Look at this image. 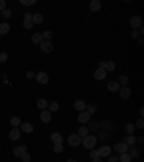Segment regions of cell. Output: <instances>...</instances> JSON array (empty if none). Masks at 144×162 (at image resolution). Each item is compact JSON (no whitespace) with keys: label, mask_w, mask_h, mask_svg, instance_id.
I'll use <instances>...</instances> for the list:
<instances>
[{"label":"cell","mask_w":144,"mask_h":162,"mask_svg":"<svg viewBox=\"0 0 144 162\" xmlns=\"http://www.w3.org/2000/svg\"><path fill=\"white\" fill-rule=\"evenodd\" d=\"M97 136H94V135H88V136H85L84 139H82V145H84V148L85 149H89L91 150L95 145H97Z\"/></svg>","instance_id":"6da1fadb"},{"label":"cell","mask_w":144,"mask_h":162,"mask_svg":"<svg viewBox=\"0 0 144 162\" xmlns=\"http://www.w3.org/2000/svg\"><path fill=\"white\" fill-rule=\"evenodd\" d=\"M68 143H69V146H72V148L79 146V145L82 143V137H79L78 135L72 133V135H69V137H68Z\"/></svg>","instance_id":"7a4b0ae2"},{"label":"cell","mask_w":144,"mask_h":162,"mask_svg":"<svg viewBox=\"0 0 144 162\" xmlns=\"http://www.w3.org/2000/svg\"><path fill=\"white\" fill-rule=\"evenodd\" d=\"M99 68H104L105 71H114L115 70V62L114 61H99Z\"/></svg>","instance_id":"3957f363"},{"label":"cell","mask_w":144,"mask_h":162,"mask_svg":"<svg viewBox=\"0 0 144 162\" xmlns=\"http://www.w3.org/2000/svg\"><path fill=\"white\" fill-rule=\"evenodd\" d=\"M130 25L133 29H136L137 31L138 28H141V25H143V19L140 18V16H133L130 19Z\"/></svg>","instance_id":"277c9868"},{"label":"cell","mask_w":144,"mask_h":162,"mask_svg":"<svg viewBox=\"0 0 144 162\" xmlns=\"http://www.w3.org/2000/svg\"><path fill=\"white\" fill-rule=\"evenodd\" d=\"M35 78H36V81L39 83V84H48L49 83V77H48V74H45V72H38L36 75H35Z\"/></svg>","instance_id":"5b68a950"},{"label":"cell","mask_w":144,"mask_h":162,"mask_svg":"<svg viewBox=\"0 0 144 162\" xmlns=\"http://www.w3.org/2000/svg\"><path fill=\"white\" fill-rule=\"evenodd\" d=\"M40 45V49L43 52H48V54H51L53 51V45L51 44V41H42L39 44Z\"/></svg>","instance_id":"8992f818"},{"label":"cell","mask_w":144,"mask_h":162,"mask_svg":"<svg viewBox=\"0 0 144 162\" xmlns=\"http://www.w3.org/2000/svg\"><path fill=\"white\" fill-rule=\"evenodd\" d=\"M118 93H120V97L124 98V100H127V98L131 97V90L127 87V85H125V87H120Z\"/></svg>","instance_id":"52a82bcc"},{"label":"cell","mask_w":144,"mask_h":162,"mask_svg":"<svg viewBox=\"0 0 144 162\" xmlns=\"http://www.w3.org/2000/svg\"><path fill=\"white\" fill-rule=\"evenodd\" d=\"M114 150H117L118 154H125V152L128 150V146H127L124 142H118L114 145Z\"/></svg>","instance_id":"ba28073f"},{"label":"cell","mask_w":144,"mask_h":162,"mask_svg":"<svg viewBox=\"0 0 144 162\" xmlns=\"http://www.w3.org/2000/svg\"><path fill=\"white\" fill-rule=\"evenodd\" d=\"M110 155H111V148H110V146H107V145H105V146H101V148L98 149V156L99 158L110 156Z\"/></svg>","instance_id":"9c48e42d"},{"label":"cell","mask_w":144,"mask_h":162,"mask_svg":"<svg viewBox=\"0 0 144 162\" xmlns=\"http://www.w3.org/2000/svg\"><path fill=\"white\" fill-rule=\"evenodd\" d=\"M9 139H10V141H17V139H20V129L19 127H13V129L9 132Z\"/></svg>","instance_id":"30bf717a"},{"label":"cell","mask_w":144,"mask_h":162,"mask_svg":"<svg viewBox=\"0 0 144 162\" xmlns=\"http://www.w3.org/2000/svg\"><path fill=\"white\" fill-rule=\"evenodd\" d=\"M27 150V146L26 145H20V146H16L13 149V155L16 156V158H20L22 156V154H25Z\"/></svg>","instance_id":"8fae6325"},{"label":"cell","mask_w":144,"mask_h":162,"mask_svg":"<svg viewBox=\"0 0 144 162\" xmlns=\"http://www.w3.org/2000/svg\"><path fill=\"white\" fill-rule=\"evenodd\" d=\"M89 117H91V114H88V113L84 110V111H81V113L78 114V122L81 124L88 123V122H89Z\"/></svg>","instance_id":"7c38bea8"},{"label":"cell","mask_w":144,"mask_h":162,"mask_svg":"<svg viewBox=\"0 0 144 162\" xmlns=\"http://www.w3.org/2000/svg\"><path fill=\"white\" fill-rule=\"evenodd\" d=\"M51 119H52V113H51V111L49 110H42V113H40V120H42L43 123H49Z\"/></svg>","instance_id":"4fadbf2b"},{"label":"cell","mask_w":144,"mask_h":162,"mask_svg":"<svg viewBox=\"0 0 144 162\" xmlns=\"http://www.w3.org/2000/svg\"><path fill=\"white\" fill-rule=\"evenodd\" d=\"M94 77H95L97 81H101V80H104V78L107 77V71H105L104 68H98V70L95 71V74H94Z\"/></svg>","instance_id":"5bb4252c"},{"label":"cell","mask_w":144,"mask_h":162,"mask_svg":"<svg viewBox=\"0 0 144 162\" xmlns=\"http://www.w3.org/2000/svg\"><path fill=\"white\" fill-rule=\"evenodd\" d=\"M97 139H101L102 142H108L110 139H111V135L107 132V130H99L98 132V137Z\"/></svg>","instance_id":"9a60e30c"},{"label":"cell","mask_w":144,"mask_h":162,"mask_svg":"<svg viewBox=\"0 0 144 162\" xmlns=\"http://www.w3.org/2000/svg\"><path fill=\"white\" fill-rule=\"evenodd\" d=\"M89 9H91V12H99L101 10V2L99 0H92L89 3Z\"/></svg>","instance_id":"2e32d148"},{"label":"cell","mask_w":144,"mask_h":162,"mask_svg":"<svg viewBox=\"0 0 144 162\" xmlns=\"http://www.w3.org/2000/svg\"><path fill=\"white\" fill-rule=\"evenodd\" d=\"M20 132H25V133H32L33 132V126L30 123H20Z\"/></svg>","instance_id":"e0dca14e"},{"label":"cell","mask_w":144,"mask_h":162,"mask_svg":"<svg viewBox=\"0 0 144 162\" xmlns=\"http://www.w3.org/2000/svg\"><path fill=\"white\" fill-rule=\"evenodd\" d=\"M88 123H89L88 130H91V132H99V122H97V120H89Z\"/></svg>","instance_id":"ac0fdd59"},{"label":"cell","mask_w":144,"mask_h":162,"mask_svg":"<svg viewBox=\"0 0 144 162\" xmlns=\"http://www.w3.org/2000/svg\"><path fill=\"white\" fill-rule=\"evenodd\" d=\"M51 141L53 142V145H58V143L64 142V137H62V135H59V133H52V135H51Z\"/></svg>","instance_id":"d6986e66"},{"label":"cell","mask_w":144,"mask_h":162,"mask_svg":"<svg viewBox=\"0 0 144 162\" xmlns=\"http://www.w3.org/2000/svg\"><path fill=\"white\" fill-rule=\"evenodd\" d=\"M136 142H137V139H136V136H133V135H128V136L124 139V143L127 146H134Z\"/></svg>","instance_id":"ffe728a7"},{"label":"cell","mask_w":144,"mask_h":162,"mask_svg":"<svg viewBox=\"0 0 144 162\" xmlns=\"http://www.w3.org/2000/svg\"><path fill=\"white\" fill-rule=\"evenodd\" d=\"M85 106L86 104L82 101V100H77L75 103H74V107H75V110H78V111H84L85 110Z\"/></svg>","instance_id":"44dd1931"},{"label":"cell","mask_w":144,"mask_h":162,"mask_svg":"<svg viewBox=\"0 0 144 162\" xmlns=\"http://www.w3.org/2000/svg\"><path fill=\"white\" fill-rule=\"evenodd\" d=\"M127 154L130 155L131 159H133V158H138V156H140V149H138V148H131V149L127 150Z\"/></svg>","instance_id":"7402d4cb"},{"label":"cell","mask_w":144,"mask_h":162,"mask_svg":"<svg viewBox=\"0 0 144 162\" xmlns=\"http://www.w3.org/2000/svg\"><path fill=\"white\" fill-rule=\"evenodd\" d=\"M117 83L120 87H125V85L128 84V77H127V75H120L117 80Z\"/></svg>","instance_id":"603a6c76"},{"label":"cell","mask_w":144,"mask_h":162,"mask_svg":"<svg viewBox=\"0 0 144 162\" xmlns=\"http://www.w3.org/2000/svg\"><path fill=\"white\" fill-rule=\"evenodd\" d=\"M32 22H33V25L42 23V22H43V16H42L40 13H35V15L32 16Z\"/></svg>","instance_id":"cb8c5ba5"},{"label":"cell","mask_w":144,"mask_h":162,"mask_svg":"<svg viewBox=\"0 0 144 162\" xmlns=\"http://www.w3.org/2000/svg\"><path fill=\"white\" fill-rule=\"evenodd\" d=\"M111 122H108V120H102V122H99V129L101 130H110L111 129Z\"/></svg>","instance_id":"d4e9b609"},{"label":"cell","mask_w":144,"mask_h":162,"mask_svg":"<svg viewBox=\"0 0 144 162\" xmlns=\"http://www.w3.org/2000/svg\"><path fill=\"white\" fill-rule=\"evenodd\" d=\"M48 101H46L45 98H39V100H38V101H36V106H38V107H39L40 110H46V107H48Z\"/></svg>","instance_id":"484cf974"},{"label":"cell","mask_w":144,"mask_h":162,"mask_svg":"<svg viewBox=\"0 0 144 162\" xmlns=\"http://www.w3.org/2000/svg\"><path fill=\"white\" fill-rule=\"evenodd\" d=\"M10 31V25L9 23H0V35H6Z\"/></svg>","instance_id":"4316f807"},{"label":"cell","mask_w":144,"mask_h":162,"mask_svg":"<svg viewBox=\"0 0 144 162\" xmlns=\"http://www.w3.org/2000/svg\"><path fill=\"white\" fill-rule=\"evenodd\" d=\"M89 135V130H88V127H85V126H82V127H79V130H78V136L79 137H84L85 136H88Z\"/></svg>","instance_id":"83f0119b"},{"label":"cell","mask_w":144,"mask_h":162,"mask_svg":"<svg viewBox=\"0 0 144 162\" xmlns=\"http://www.w3.org/2000/svg\"><path fill=\"white\" fill-rule=\"evenodd\" d=\"M108 90L112 91V93H115V91L120 90V85H118L117 81H110V83H108Z\"/></svg>","instance_id":"f1b7e54d"},{"label":"cell","mask_w":144,"mask_h":162,"mask_svg":"<svg viewBox=\"0 0 144 162\" xmlns=\"http://www.w3.org/2000/svg\"><path fill=\"white\" fill-rule=\"evenodd\" d=\"M85 111L88 113V114H94L95 111H97V107H95V104H86L85 106Z\"/></svg>","instance_id":"f546056e"},{"label":"cell","mask_w":144,"mask_h":162,"mask_svg":"<svg viewBox=\"0 0 144 162\" xmlns=\"http://www.w3.org/2000/svg\"><path fill=\"white\" fill-rule=\"evenodd\" d=\"M42 41H43V38H42V33H39V32H36L32 36V42H33V44H40Z\"/></svg>","instance_id":"4dcf8cb0"},{"label":"cell","mask_w":144,"mask_h":162,"mask_svg":"<svg viewBox=\"0 0 144 162\" xmlns=\"http://www.w3.org/2000/svg\"><path fill=\"white\" fill-rule=\"evenodd\" d=\"M20 123H22V122H20V117L19 116H14V117H12V119H10V124H12L13 127H19Z\"/></svg>","instance_id":"1f68e13d"},{"label":"cell","mask_w":144,"mask_h":162,"mask_svg":"<svg viewBox=\"0 0 144 162\" xmlns=\"http://www.w3.org/2000/svg\"><path fill=\"white\" fill-rule=\"evenodd\" d=\"M134 130H136V126H134L133 123L125 124V133H127V135H133V133H134Z\"/></svg>","instance_id":"d6a6232c"},{"label":"cell","mask_w":144,"mask_h":162,"mask_svg":"<svg viewBox=\"0 0 144 162\" xmlns=\"http://www.w3.org/2000/svg\"><path fill=\"white\" fill-rule=\"evenodd\" d=\"M48 107H49V111H51V113H53V111L59 110V103H58V101H52V103L48 104Z\"/></svg>","instance_id":"836d02e7"},{"label":"cell","mask_w":144,"mask_h":162,"mask_svg":"<svg viewBox=\"0 0 144 162\" xmlns=\"http://www.w3.org/2000/svg\"><path fill=\"white\" fill-rule=\"evenodd\" d=\"M118 162H131L130 155L125 152V154H120V158H118Z\"/></svg>","instance_id":"e575fe53"},{"label":"cell","mask_w":144,"mask_h":162,"mask_svg":"<svg viewBox=\"0 0 144 162\" xmlns=\"http://www.w3.org/2000/svg\"><path fill=\"white\" fill-rule=\"evenodd\" d=\"M52 36H53L52 31H45V32L42 33V38H43V41H49V39H52Z\"/></svg>","instance_id":"d590c367"},{"label":"cell","mask_w":144,"mask_h":162,"mask_svg":"<svg viewBox=\"0 0 144 162\" xmlns=\"http://www.w3.org/2000/svg\"><path fill=\"white\" fill-rule=\"evenodd\" d=\"M20 159L23 162H30V159H32V156H30V154L29 152H25V154H22V156H20Z\"/></svg>","instance_id":"8d00e7d4"},{"label":"cell","mask_w":144,"mask_h":162,"mask_svg":"<svg viewBox=\"0 0 144 162\" xmlns=\"http://www.w3.org/2000/svg\"><path fill=\"white\" fill-rule=\"evenodd\" d=\"M62 150H64V145H62V143L53 145V152H55V154H61Z\"/></svg>","instance_id":"74e56055"},{"label":"cell","mask_w":144,"mask_h":162,"mask_svg":"<svg viewBox=\"0 0 144 162\" xmlns=\"http://www.w3.org/2000/svg\"><path fill=\"white\" fill-rule=\"evenodd\" d=\"M33 22L32 20H23V28H25V29H32L33 28Z\"/></svg>","instance_id":"f35d334b"},{"label":"cell","mask_w":144,"mask_h":162,"mask_svg":"<svg viewBox=\"0 0 144 162\" xmlns=\"http://www.w3.org/2000/svg\"><path fill=\"white\" fill-rule=\"evenodd\" d=\"M20 5H23V6H32V5H35V0H20Z\"/></svg>","instance_id":"ab89813d"},{"label":"cell","mask_w":144,"mask_h":162,"mask_svg":"<svg viewBox=\"0 0 144 162\" xmlns=\"http://www.w3.org/2000/svg\"><path fill=\"white\" fill-rule=\"evenodd\" d=\"M2 16H3V18H5V19H9V18H10V16H12V12H10V10H9V9H5V10H3V12H2Z\"/></svg>","instance_id":"60d3db41"},{"label":"cell","mask_w":144,"mask_h":162,"mask_svg":"<svg viewBox=\"0 0 144 162\" xmlns=\"http://www.w3.org/2000/svg\"><path fill=\"white\" fill-rule=\"evenodd\" d=\"M7 61V54L6 52H0V62H6Z\"/></svg>","instance_id":"b9f144b4"},{"label":"cell","mask_w":144,"mask_h":162,"mask_svg":"<svg viewBox=\"0 0 144 162\" xmlns=\"http://www.w3.org/2000/svg\"><path fill=\"white\" fill-rule=\"evenodd\" d=\"M134 126H137L138 129H143V127H144V122H143V119H138V120H137V123L134 124Z\"/></svg>","instance_id":"7bdbcfd3"},{"label":"cell","mask_w":144,"mask_h":162,"mask_svg":"<svg viewBox=\"0 0 144 162\" xmlns=\"http://www.w3.org/2000/svg\"><path fill=\"white\" fill-rule=\"evenodd\" d=\"M97 156H98V150H91V152H89V158H91V159L97 158Z\"/></svg>","instance_id":"ee69618b"},{"label":"cell","mask_w":144,"mask_h":162,"mask_svg":"<svg viewBox=\"0 0 144 162\" xmlns=\"http://www.w3.org/2000/svg\"><path fill=\"white\" fill-rule=\"evenodd\" d=\"M140 35H138V31H136V29H133V32H131V38L133 39H137Z\"/></svg>","instance_id":"f6af8a7d"},{"label":"cell","mask_w":144,"mask_h":162,"mask_svg":"<svg viewBox=\"0 0 144 162\" xmlns=\"http://www.w3.org/2000/svg\"><path fill=\"white\" fill-rule=\"evenodd\" d=\"M5 9H6V2H5V0H0V10L3 12Z\"/></svg>","instance_id":"bcb514c9"},{"label":"cell","mask_w":144,"mask_h":162,"mask_svg":"<svg viewBox=\"0 0 144 162\" xmlns=\"http://www.w3.org/2000/svg\"><path fill=\"white\" fill-rule=\"evenodd\" d=\"M32 16H33L32 13L26 12V13H25V19H23V20H32Z\"/></svg>","instance_id":"7dc6e473"},{"label":"cell","mask_w":144,"mask_h":162,"mask_svg":"<svg viewBox=\"0 0 144 162\" xmlns=\"http://www.w3.org/2000/svg\"><path fill=\"white\" fill-rule=\"evenodd\" d=\"M108 162H118V156H108Z\"/></svg>","instance_id":"c3c4849f"},{"label":"cell","mask_w":144,"mask_h":162,"mask_svg":"<svg viewBox=\"0 0 144 162\" xmlns=\"http://www.w3.org/2000/svg\"><path fill=\"white\" fill-rule=\"evenodd\" d=\"M26 78H29V80H30V78H35V74H33V71H27L26 72Z\"/></svg>","instance_id":"681fc988"},{"label":"cell","mask_w":144,"mask_h":162,"mask_svg":"<svg viewBox=\"0 0 144 162\" xmlns=\"http://www.w3.org/2000/svg\"><path fill=\"white\" fill-rule=\"evenodd\" d=\"M101 159H102V158H99V156H97V158H94V159H92V162H102Z\"/></svg>","instance_id":"f907efd6"},{"label":"cell","mask_w":144,"mask_h":162,"mask_svg":"<svg viewBox=\"0 0 144 162\" xmlns=\"http://www.w3.org/2000/svg\"><path fill=\"white\" fill-rule=\"evenodd\" d=\"M138 44H140V45H143V44H144V41H143V38H138Z\"/></svg>","instance_id":"816d5d0a"},{"label":"cell","mask_w":144,"mask_h":162,"mask_svg":"<svg viewBox=\"0 0 144 162\" xmlns=\"http://www.w3.org/2000/svg\"><path fill=\"white\" fill-rule=\"evenodd\" d=\"M137 142H138V143H143V142H144V139H143V137H138Z\"/></svg>","instance_id":"f5cc1de1"},{"label":"cell","mask_w":144,"mask_h":162,"mask_svg":"<svg viewBox=\"0 0 144 162\" xmlns=\"http://www.w3.org/2000/svg\"><path fill=\"white\" fill-rule=\"evenodd\" d=\"M66 162H77V161H75V159H68Z\"/></svg>","instance_id":"db71d44e"},{"label":"cell","mask_w":144,"mask_h":162,"mask_svg":"<svg viewBox=\"0 0 144 162\" xmlns=\"http://www.w3.org/2000/svg\"><path fill=\"white\" fill-rule=\"evenodd\" d=\"M56 162H61V161H56Z\"/></svg>","instance_id":"11a10c76"}]
</instances>
